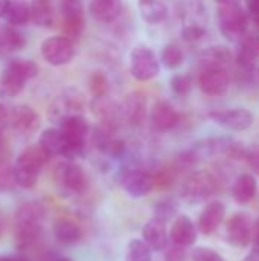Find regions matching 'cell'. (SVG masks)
<instances>
[{"label":"cell","mask_w":259,"mask_h":261,"mask_svg":"<svg viewBox=\"0 0 259 261\" xmlns=\"http://www.w3.org/2000/svg\"><path fill=\"white\" fill-rule=\"evenodd\" d=\"M17 185L14 164L9 158H0V193L12 191Z\"/></svg>","instance_id":"d6a6232c"},{"label":"cell","mask_w":259,"mask_h":261,"mask_svg":"<svg viewBox=\"0 0 259 261\" xmlns=\"http://www.w3.org/2000/svg\"><path fill=\"white\" fill-rule=\"evenodd\" d=\"M90 15L101 23H113L122 14L121 0H92L89 5Z\"/></svg>","instance_id":"603a6c76"},{"label":"cell","mask_w":259,"mask_h":261,"mask_svg":"<svg viewBox=\"0 0 259 261\" xmlns=\"http://www.w3.org/2000/svg\"><path fill=\"white\" fill-rule=\"evenodd\" d=\"M221 188V180L217 174L208 170L191 173L182 187V197L189 203H202L217 194Z\"/></svg>","instance_id":"3957f363"},{"label":"cell","mask_w":259,"mask_h":261,"mask_svg":"<svg viewBox=\"0 0 259 261\" xmlns=\"http://www.w3.org/2000/svg\"><path fill=\"white\" fill-rule=\"evenodd\" d=\"M5 20L11 26H23L31 21V5L24 0H11Z\"/></svg>","instance_id":"f1b7e54d"},{"label":"cell","mask_w":259,"mask_h":261,"mask_svg":"<svg viewBox=\"0 0 259 261\" xmlns=\"http://www.w3.org/2000/svg\"><path fill=\"white\" fill-rule=\"evenodd\" d=\"M179 122H180V115L171 102L165 99H159L153 104L150 112V124L154 132L168 133L174 130L179 125Z\"/></svg>","instance_id":"9a60e30c"},{"label":"cell","mask_w":259,"mask_h":261,"mask_svg":"<svg viewBox=\"0 0 259 261\" xmlns=\"http://www.w3.org/2000/svg\"><path fill=\"white\" fill-rule=\"evenodd\" d=\"M209 118L220 127L229 132H246L253 125V113L244 107L214 110L209 113Z\"/></svg>","instance_id":"8fae6325"},{"label":"cell","mask_w":259,"mask_h":261,"mask_svg":"<svg viewBox=\"0 0 259 261\" xmlns=\"http://www.w3.org/2000/svg\"><path fill=\"white\" fill-rule=\"evenodd\" d=\"M258 78H259V67H258Z\"/></svg>","instance_id":"816d5d0a"},{"label":"cell","mask_w":259,"mask_h":261,"mask_svg":"<svg viewBox=\"0 0 259 261\" xmlns=\"http://www.w3.org/2000/svg\"><path fill=\"white\" fill-rule=\"evenodd\" d=\"M52 232L55 240L63 246H73L81 242L82 229L81 226L70 217L60 216L52 223Z\"/></svg>","instance_id":"ac0fdd59"},{"label":"cell","mask_w":259,"mask_h":261,"mask_svg":"<svg viewBox=\"0 0 259 261\" xmlns=\"http://www.w3.org/2000/svg\"><path fill=\"white\" fill-rule=\"evenodd\" d=\"M186 248L179 245H171L165 249V261H185L186 260Z\"/></svg>","instance_id":"f35d334b"},{"label":"cell","mask_w":259,"mask_h":261,"mask_svg":"<svg viewBox=\"0 0 259 261\" xmlns=\"http://www.w3.org/2000/svg\"><path fill=\"white\" fill-rule=\"evenodd\" d=\"M0 261H27V260H24V258H21V257H2V255H0Z\"/></svg>","instance_id":"bcb514c9"},{"label":"cell","mask_w":259,"mask_h":261,"mask_svg":"<svg viewBox=\"0 0 259 261\" xmlns=\"http://www.w3.org/2000/svg\"><path fill=\"white\" fill-rule=\"evenodd\" d=\"M198 228L188 216H177L169 229V240L174 245L189 248L197 243Z\"/></svg>","instance_id":"e0dca14e"},{"label":"cell","mask_w":259,"mask_h":261,"mask_svg":"<svg viewBox=\"0 0 259 261\" xmlns=\"http://www.w3.org/2000/svg\"><path fill=\"white\" fill-rule=\"evenodd\" d=\"M31 5V23L38 28H49L55 20L53 0H32Z\"/></svg>","instance_id":"4316f807"},{"label":"cell","mask_w":259,"mask_h":261,"mask_svg":"<svg viewBox=\"0 0 259 261\" xmlns=\"http://www.w3.org/2000/svg\"><path fill=\"white\" fill-rule=\"evenodd\" d=\"M217 23L221 35L229 41H241L249 28V15L240 5L218 6Z\"/></svg>","instance_id":"5b68a950"},{"label":"cell","mask_w":259,"mask_h":261,"mask_svg":"<svg viewBox=\"0 0 259 261\" xmlns=\"http://www.w3.org/2000/svg\"><path fill=\"white\" fill-rule=\"evenodd\" d=\"M247 165L250 167L252 171H255L256 174H259V144H255L252 147H247L246 151V159Z\"/></svg>","instance_id":"ab89813d"},{"label":"cell","mask_w":259,"mask_h":261,"mask_svg":"<svg viewBox=\"0 0 259 261\" xmlns=\"http://www.w3.org/2000/svg\"><path fill=\"white\" fill-rule=\"evenodd\" d=\"M232 78L226 67L202 69L198 75V87L208 96H223L231 87Z\"/></svg>","instance_id":"7c38bea8"},{"label":"cell","mask_w":259,"mask_h":261,"mask_svg":"<svg viewBox=\"0 0 259 261\" xmlns=\"http://www.w3.org/2000/svg\"><path fill=\"white\" fill-rule=\"evenodd\" d=\"M90 110H92V113L95 115V118L99 122L118 125L122 121V116H121V104L116 102L114 99H111L107 95L93 98L92 102H90Z\"/></svg>","instance_id":"d6986e66"},{"label":"cell","mask_w":259,"mask_h":261,"mask_svg":"<svg viewBox=\"0 0 259 261\" xmlns=\"http://www.w3.org/2000/svg\"><path fill=\"white\" fill-rule=\"evenodd\" d=\"M191 260L192 261H226L224 257H221V254H218L217 251L206 248V246H198L192 251L191 254Z\"/></svg>","instance_id":"74e56055"},{"label":"cell","mask_w":259,"mask_h":261,"mask_svg":"<svg viewBox=\"0 0 259 261\" xmlns=\"http://www.w3.org/2000/svg\"><path fill=\"white\" fill-rule=\"evenodd\" d=\"M234 55L229 47L217 44L208 47L200 55V67L202 69H211V67H226L232 61Z\"/></svg>","instance_id":"484cf974"},{"label":"cell","mask_w":259,"mask_h":261,"mask_svg":"<svg viewBox=\"0 0 259 261\" xmlns=\"http://www.w3.org/2000/svg\"><path fill=\"white\" fill-rule=\"evenodd\" d=\"M256 190H258L256 177L250 173H243L235 179L232 185V197L238 205H247L255 199Z\"/></svg>","instance_id":"cb8c5ba5"},{"label":"cell","mask_w":259,"mask_h":261,"mask_svg":"<svg viewBox=\"0 0 259 261\" xmlns=\"http://www.w3.org/2000/svg\"><path fill=\"white\" fill-rule=\"evenodd\" d=\"M8 55H11L8 41H6V32H5V24H0V60L6 58Z\"/></svg>","instance_id":"60d3db41"},{"label":"cell","mask_w":259,"mask_h":261,"mask_svg":"<svg viewBox=\"0 0 259 261\" xmlns=\"http://www.w3.org/2000/svg\"><path fill=\"white\" fill-rule=\"evenodd\" d=\"M53 180L66 197L82 196L89 188V179L84 168L73 161L60 162L53 170Z\"/></svg>","instance_id":"277c9868"},{"label":"cell","mask_w":259,"mask_h":261,"mask_svg":"<svg viewBox=\"0 0 259 261\" xmlns=\"http://www.w3.org/2000/svg\"><path fill=\"white\" fill-rule=\"evenodd\" d=\"M220 6H227V5H240L241 0H215Z\"/></svg>","instance_id":"f6af8a7d"},{"label":"cell","mask_w":259,"mask_h":261,"mask_svg":"<svg viewBox=\"0 0 259 261\" xmlns=\"http://www.w3.org/2000/svg\"><path fill=\"white\" fill-rule=\"evenodd\" d=\"M119 180L122 190L133 199L145 197L156 188L153 173L143 168H125L121 173Z\"/></svg>","instance_id":"9c48e42d"},{"label":"cell","mask_w":259,"mask_h":261,"mask_svg":"<svg viewBox=\"0 0 259 261\" xmlns=\"http://www.w3.org/2000/svg\"><path fill=\"white\" fill-rule=\"evenodd\" d=\"M38 142L49 151V154L53 158V156H63L64 153V145H66V139H64V135L63 132L55 127L52 128H47L44 130L41 135H40V139Z\"/></svg>","instance_id":"83f0119b"},{"label":"cell","mask_w":259,"mask_h":261,"mask_svg":"<svg viewBox=\"0 0 259 261\" xmlns=\"http://www.w3.org/2000/svg\"><path fill=\"white\" fill-rule=\"evenodd\" d=\"M121 116L130 125H140L147 118V96L139 92H130L121 102Z\"/></svg>","instance_id":"2e32d148"},{"label":"cell","mask_w":259,"mask_h":261,"mask_svg":"<svg viewBox=\"0 0 259 261\" xmlns=\"http://www.w3.org/2000/svg\"><path fill=\"white\" fill-rule=\"evenodd\" d=\"M153 252L142 239H134L127 246L125 261H153Z\"/></svg>","instance_id":"1f68e13d"},{"label":"cell","mask_w":259,"mask_h":261,"mask_svg":"<svg viewBox=\"0 0 259 261\" xmlns=\"http://www.w3.org/2000/svg\"><path fill=\"white\" fill-rule=\"evenodd\" d=\"M85 109V99L81 92L70 89L66 90L63 95H60L49 107V119L53 122L61 124L64 119L75 116V115H82Z\"/></svg>","instance_id":"ba28073f"},{"label":"cell","mask_w":259,"mask_h":261,"mask_svg":"<svg viewBox=\"0 0 259 261\" xmlns=\"http://www.w3.org/2000/svg\"><path fill=\"white\" fill-rule=\"evenodd\" d=\"M224 213H226V208H224V205L221 202H218V200L209 202L203 208V211L200 213V217H198V222H197L198 232L203 234V236L214 234L220 228V225L223 223Z\"/></svg>","instance_id":"ffe728a7"},{"label":"cell","mask_w":259,"mask_h":261,"mask_svg":"<svg viewBox=\"0 0 259 261\" xmlns=\"http://www.w3.org/2000/svg\"><path fill=\"white\" fill-rule=\"evenodd\" d=\"M137 9L142 20L148 24H159L168 18V6L162 0H139Z\"/></svg>","instance_id":"d4e9b609"},{"label":"cell","mask_w":259,"mask_h":261,"mask_svg":"<svg viewBox=\"0 0 259 261\" xmlns=\"http://www.w3.org/2000/svg\"><path fill=\"white\" fill-rule=\"evenodd\" d=\"M169 87L174 95L186 96L191 93V90L194 87V78L191 73H177L169 80Z\"/></svg>","instance_id":"836d02e7"},{"label":"cell","mask_w":259,"mask_h":261,"mask_svg":"<svg viewBox=\"0 0 259 261\" xmlns=\"http://www.w3.org/2000/svg\"><path fill=\"white\" fill-rule=\"evenodd\" d=\"M160 72V61L154 50L139 44L130 52V73L134 80L145 83L156 78Z\"/></svg>","instance_id":"8992f818"},{"label":"cell","mask_w":259,"mask_h":261,"mask_svg":"<svg viewBox=\"0 0 259 261\" xmlns=\"http://www.w3.org/2000/svg\"><path fill=\"white\" fill-rule=\"evenodd\" d=\"M253 223L244 213L234 214L226 225V242L234 248H246L252 242Z\"/></svg>","instance_id":"5bb4252c"},{"label":"cell","mask_w":259,"mask_h":261,"mask_svg":"<svg viewBox=\"0 0 259 261\" xmlns=\"http://www.w3.org/2000/svg\"><path fill=\"white\" fill-rule=\"evenodd\" d=\"M237 64L240 69L253 70L259 60V34L246 35L240 41V49L237 52Z\"/></svg>","instance_id":"7402d4cb"},{"label":"cell","mask_w":259,"mask_h":261,"mask_svg":"<svg viewBox=\"0 0 259 261\" xmlns=\"http://www.w3.org/2000/svg\"><path fill=\"white\" fill-rule=\"evenodd\" d=\"M9 2H11V0H0V18H5V14H6V11H8Z\"/></svg>","instance_id":"7bdbcfd3"},{"label":"cell","mask_w":259,"mask_h":261,"mask_svg":"<svg viewBox=\"0 0 259 261\" xmlns=\"http://www.w3.org/2000/svg\"><path fill=\"white\" fill-rule=\"evenodd\" d=\"M9 127L17 135L29 138L40 128V116L31 106H15L9 110Z\"/></svg>","instance_id":"4fadbf2b"},{"label":"cell","mask_w":259,"mask_h":261,"mask_svg":"<svg viewBox=\"0 0 259 261\" xmlns=\"http://www.w3.org/2000/svg\"><path fill=\"white\" fill-rule=\"evenodd\" d=\"M41 57L50 66L69 64L75 57L73 41L64 35H53L41 43Z\"/></svg>","instance_id":"30bf717a"},{"label":"cell","mask_w":259,"mask_h":261,"mask_svg":"<svg viewBox=\"0 0 259 261\" xmlns=\"http://www.w3.org/2000/svg\"><path fill=\"white\" fill-rule=\"evenodd\" d=\"M255 17V24H256V28L259 29V15H253Z\"/></svg>","instance_id":"f907efd6"},{"label":"cell","mask_w":259,"mask_h":261,"mask_svg":"<svg viewBox=\"0 0 259 261\" xmlns=\"http://www.w3.org/2000/svg\"><path fill=\"white\" fill-rule=\"evenodd\" d=\"M44 219L46 210L37 200L24 202L15 210L12 231L15 245L20 251H29L38 243L43 234Z\"/></svg>","instance_id":"6da1fadb"},{"label":"cell","mask_w":259,"mask_h":261,"mask_svg":"<svg viewBox=\"0 0 259 261\" xmlns=\"http://www.w3.org/2000/svg\"><path fill=\"white\" fill-rule=\"evenodd\" d=\"M63 35L72 41L79 38L85 26V11L82 0H60Z\"/></svg>","instance_id":"52a82bcc"},{"label":"cell","mask_w":259,"mask_h":261,"mask_svg":"<svg viewBox=\"0 0 259 261\" xmlns=\"http://www.w3.org/2000/svg\"><path fill=\"white\" fill-rule=\"evenodd\" d=\"M89 87H90V92H92L93 98L107 95V92H108V78H107V75L104 72H101V70H95L89 78Z\"/></svg>","instance_id":"e575fe53"},{"label":"cell","mask_w":259,"mask_h":261,"mask_svg":"<svg viewBox=\"0 0 259 261\" xmlns=\"http://www.w3.org/2000/svg\"><path fill=\"white\" fill-rule=\"evenodd\" d=\"M49 261H73L70 260V258H67V257H56V258H52V260Z\"/></svg>","instance_id":"681fc988"},{"label":"cell","mask_w":259,"mask_h":261,"mask_svg":"<svg viewBox=\"0 0 259 261\" xmlns=\"http://www.w3.org/2000/svg\"><path fill=\"white\" fill-rule=\"evenodd\" d=\"M253 249H255V251H258V252H259V229L256 231L255 237H253Z\"/></svg>","instance_id":"7dc6e473"},{"label":"cell","mask_w":259,"mask_h":261,"mask_svg":"<svg viewBox=\"0 0 259 261\" xmlns=\"http://www.w3.org/2000/svg\"><path fill=\"white\" fill-rule=\"evenodd\" d=\"M241 261H259V252L253 249L250 254H247V255H246V257H244Z\"/></svg>","instance_id":"ee69618b"},{"label":"cell","mask_w":259,"mask_h":261,"mask_svg":"<svg viewBox=\"0 0 259 261\" xmlns=\"http://www.w3.org/2000/svg\"><path fill=\"white\" fill-rule=\"evenodd\" d=\"M3 234H5V223H3V219L0 217V240L3 237Z\"/></svg>","instance_id":"c3c4849f"},{"label":"cell","mask_w":259,"mask_h":261,"mask_svg":"<svg viewBox=\"0 0 259 261\" xmlns=\"http://www.w3.org/2000/svg\"><path fill=\"white\" fill-rule=\"evenodd\" d=\"M142 240L154 251L160 252L168 248L169 234L166 231V223L159 219H151L143 225L142 229Z\"/></svg>","instance_id":"44dd1931"},{"label":"cell","mask_w":259,"mask_h":261,"mask_svg":"<svg viewBox=\"0 0 259 261\" xmlns=\"http://www.w3.org/2000/svg\"><path fill=\"white\" fill-rule=\"evenodd\" d=\"M38 75V66L35 61L27 58H14L11 60L2 75H0V96L14 98L26 86V83Z\"/></svg>","instance_id":"7a4b0ae2"},{"label":"cell","mask_w":259,"mask_h":261,"mask_svg":"<svg viewBox=\"0 0 259 261\" xmlns=\"http://www.w3.org/2000/svg\"><path fill=\"white\" fill-rule=\"evenodd\" d=\"M177 213H179V208L176 203H172L171 200H163V202H159L156 206H154V219H159L165 223L168 222H172L176 217H177Z\"/></svg>","instance_id":"8d00e7d4"},{"label":"cell","mask_w":259,"mask_h":261,"mask_svg":"<svg viewBox=\"0 0 259 261\" xmlns=\"http://www.w3.org/2000/svg\"><path fill=\"white\" fill-rule=\"evenodd\" d=\"M185 61V54L182 50V47L177 43H168L160 54V63L169 69V70H176L179 69Z\"/></svg>","instance_id":"4dcf8cb0"},{"label":"cell","mask_w":259,"mask_h":261,"mask_svg":"<svg viewBox=\"0 0 259 261\" xmlns=\"http://www.w3.org/2000/svg\"><path fill=\"white\" fill-rule=\"evenodd\" d=\"M14 170H15V180H17V185L20 188H24V190H32L37 182H38V177H40V170L21 162V161H15L14 164Z\"/></svg>","instance_id":"f546056e"},{"label":"cell","mask_w":259,"mask_h":261,"mask_svg":"<svg viewBox=\"0 0 259 261\" xmlns=\"http://www.w3.org/2000/svg\"><path fill=\"white\" fill-rule=\"evenodd\" d=\"M247 11L253 15H259V0H246Z\"/></svg>","instance_id":"b9f144b4"},{"label":"cell","mask_w":259,"mask_h":261,"mask_svg":"<svg viewBox=\"0 0 259 261\" xmlns=\"http://www.w3.org/2000/svg\"><path fill=\"white\" fill-rule=\"evenodd\" d=\"M205 34H206V28L195 21L183 24V28L180 31V37L186 43H197L198 40H202L205 37Z\"/></svg>","instance_id":"d590c367"}]
</instances>
